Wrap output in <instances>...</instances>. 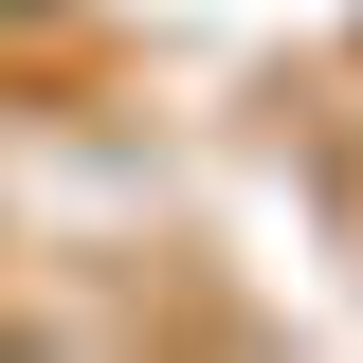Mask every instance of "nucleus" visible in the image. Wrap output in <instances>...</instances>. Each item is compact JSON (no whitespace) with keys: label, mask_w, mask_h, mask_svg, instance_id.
<instances>
[]
</instances>
